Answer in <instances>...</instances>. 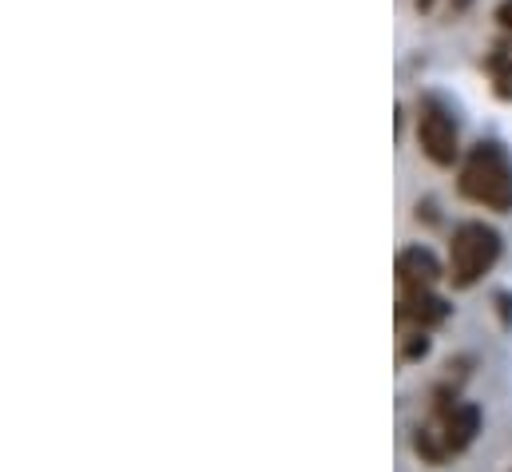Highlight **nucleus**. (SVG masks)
<instances>
[{"label": "nucleus", "mask_w": 512, "mask_h": 472, "mask_svg": "<svg viewBox=\"0 0 512 472\" xmlns=\"http://www.w3.org/2000/svg\"><path fill=\"white\" fill-rule=\"evenodd\" d=\"M457 191L461 199H469L473 207L509 215L512 211V155L497 143L485 139L477 147H469L461 171H457Z\"/></svg>", "instance_id": "1"}, {"label": "nucleus", "mask_w": 512, "mask_h": 472, "mask_svg": "<svg viewBox=\"0 0 512 472\" xmlns=\"http://www.w3.org/2000/svg\"><path fill=\"white\" fill-rule=\"evenodd\" d=\"M501 258V235L485 223H461L449 238V282L457 290L477 286Z\"/></svg>", "instance_id": "2"}, {"label": "nucleus", "mask_w": 512, "mask_h": 472, "mask_svg": "<svg viewBox=\"0 0 512 472\" xmlns=\"http://www.w3.org/2000/svg\"><path fill=\"white\" fill-rule=\"evenodd\" d=\"M417 143H421L425 159L437 163V167H453L457 155H461L457 119H453V112H449L437 96H425V100L417 104Z\"/></svg>", "instance_id": "3"}, {"label": "nucleus", "mask_w": 512, "mask_h": 472, "mask_svg": "<svg viewBox=\"0 0 512 472\" xmlns=\"http://www.w3.org/2000/svg\"><path fill=\"white\" fill-rule=\"evenodd\" d=\"M437 433H441V441H445V449H449V457H457V453H465L473 441H477V433H481V409L473 405V401H437Z\"/></svg>", "instance_id": "4"}, {"label": "nucleus", "mask_w": 512, "mask_h": 472, "mask_svg": "<svg viewBox=\"0 0 512 472\" xmlns=\"http://www.w3.org/2000/svg\"><path fill=\"white\" fill-rule=\"evenodd\" d=\"M393 274H397L401 290H433L441 278H449L441 270V262L433 258V250H425V246H405L393 262Z\"/></svg>", "instance_id": "5"}, {"label": "nucleus", "mask_w": 512, "mask_h": 472, "mask_svg": "<svg viewBox=\"0 0 512 472\" xmlns=\"http://www.w3.org/2000/svg\"><path fill=\"white\" fill-rule=\"evenodd\" d=\"M449 314H453V306H449L441 294H433V290H401L397 322H413L417 330H433V326H441Z\"/></svg>", "instance_id": "6"}, {"label": "nucleus", "mask_w": 512, "mask_h": 472, "mask_svg": "<svg viewBox=\"0 0 512 472\" xmlns=\"http://www.w3.org/2000/svg\"><path fill=\"white\" fill-rule=\"evenodd\" d=\"M489 72H493V84H497V96L512 100V48H493L489 56Z\"/></svg>", "instance_id": "7"}, {"label": "nucleus", "mask_w": 512, "mask_h": 472, "mask_svg": "<svg viewBox=\"0 0 512 472\" xmlns=\"http://www.w3.org/2000/svg\"><path fill=\"white\" fill-rule=\"evenodd\" d=\"M497 20H501L505 32H512V0H501V4H497Z\"/></svg>", "instance_id": "8"}]
</instances>
